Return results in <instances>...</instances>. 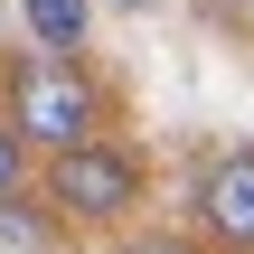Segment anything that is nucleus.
<instances>
[{
    "mask_svg": "<svg viewBox=\"0 0 254 254\" xmlns=\"http://www.w3.org/2000/svg\"><path fill=\"white\" fill-rule=\"evenodd\" d=\"M9 123H19L28 151H75V141L104 132V94L66 47H38V57L9 66Z\"/></svg>",
    "mask_w": 254,
    "mask_h": 254,
    "instance_id": "f257e3e1",
    "label": "nucleus"
},
{
    "mask_svg": "<svg viewBox=\"0 0 254 254\" xmlns=\"http://www.w3.org/2000/svg\"><path fill=\"white\" fill-rule=\"evenodd\" d=\"M47 207L66 226H123L141 207V160L123 141H75V151H47Z\"/></svg>",
    "mask_w": 254,
    "mask_h": 254,
    "instance_id": "f03ea898",
    "label": "nucleus"
},
{
    "mask_svg": "<svg viewBox=\"0 0 254 254\" xmlns=\"http://www.w3.org/2000/svg\"><path fill=\"white\" fill-rule=\"evenodd\" d=\"M198 226L226 254H254V151L207 160V179H198Z\"/></svg>",
    "mask_w": 254,
    "mask_h": 254,
    "instance_id": "7ed1b4c3",
    "label": "nucleus"
},
{
    "mask_svg": "<svg viewBox=\"0 0 254 254\" xmlns=\"http://www.w3.org/2000/svg\"><path fill=\"white\" fill-rule=\"evenodd\" d=\"M19 9H28V38L38 47H66V57L85 47V19H94L85 0H19Z\"/></svg>",
    "mask_w": 254,
    "mask_h": 254,
    "instance_id": "20e7f679",
    "label": "nucleus"
},
{
    "mask_svg": "<svg viewBox=\"0 0 254 254\" xmlns=\"http://www.w3.org/2000/svg\"><path fill=\"white\" fill-rule=\"evenodd\" d=\"M0 245H9V254H38V245H47V217H28V198H19V189L0 198Z\"/></svg>",
    "mask_w": 254,
    "mask_h": 254,
    "instance_id": "39448f33",
    "label": "nucleus"
},
{
    "mask_svg": "<svg viewBox=\"0 0 254 254\" xmlns=\"http://www.w3.org/2000/svg\"><path fill=\"white\" fill-rule=\"evenodd\" d=\"M28 179V141H19V123H0V198Z\"/></svg>",
    "mask_w": 254,
    "mask_h": 254,
    "instance_id": "423d86ee",
    "label": "nucleus"
},
{
    "mask_svg": "<svg viewBox=\"0 0 254 254\" xmlns=\"http://www.w3.org/2000/svg\"><path fill=\"white\" fill-rule=\"evenodd\" d=\"M123 254H207V245H189V236H141V245H123Z\"/></svg>",
    "mask_w": 254,
    "mask_h": 254,
    "instance_id": "0eeeda50",
    "label": "nucleus"
},
{
    "mask_svg": "<svg viewBox=\"0 0 254 254\" xmlns=\"http://www.w3.org/2000/svg\"><path fill=\"white\" fill-rule=\"evenodd\" d=\"M123 9H160V0H123Z\"/></svg>",
    "mask_w": 254,
    "mask_h": 254,
    "instance_id": "6e6552de",
    "label": "nucleus"
}]
</instances>
